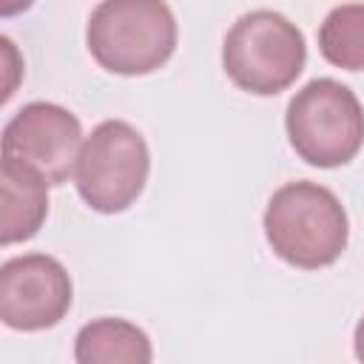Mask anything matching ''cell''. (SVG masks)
I'll return each instance as SVG.
<instances>
[{
  "label": "cell",
  "instance_id": "obj_4",
  "mask_svg": "<svg viewBox=\"0 0 364 364\" xmlns=\"http://www.w3.org/2000/svg\"><path fill=\"white\" fill-rule=\"evenodd\" d=\"M284 128L290 148L307 165L338 168L364 145V108L344 82L316 77L287 102Z\"/></svg>",
  "mask_w": 364,
  "mask_h": 364
},
{
  "label": "cell",
  "instance_id": "obj_2",
  "mask_svg": "<svg viewBox=\"0 0 364 364\" xmlns=\"http://www.w3.org/2000/svg\"><path fill=\"white\" fill-rule=\"evenodd\" d=\"M91 57L111 74L142 77L162 68L176 48V20L159 0H105L85 26Z\"/></svg>",
  "mask_w": 364,
  "mask_h": 364
},
{
  "label": "cell",
  "instance_id": "obj_5",
  "mask_svg": "<svg viewBox=\"0 0 364 364\" xmlns=\"http://www.w3.org/2000/svg\"><path fill=\"white\" fill-rule=\"evenodd\" d=\"M148 173L151 151L145 136L125 119H105L82 142L74 185L91 210L122 213L139 199Z\"/></svg>",
  "mask_w": 364,
  "mask_h": 364
},
{
  "label": "cell",
  "instance_id": "obj_10",
  "mask_svg": "<svg viewBox=\"0 0 364 364\" xmlns=\"http://www.w3.org/2000/svg\"><path fill=\"white\" fill-rule=\"evenodd\" d=\"M318 51L338 68L364 71V3L330 9L318 28Z\"/></svg>",
  "mask_w": 364,
  "mask_h": 364
},
{
  "label": "cell",
  "instance_id": "obj_6",
  "mask_svg": "<svg viewBox=\"0 0 364 364\" xmlns=\"http://www.w3.org/2000/svg\"><path fill=\"white\" fill-rule=\"evenodd\" d=\"M80 119L57 102H28L3 128V156L37 171L48 185L74 176L82 151Z\"/></svg>",
  "mask_w": 364,
  "mask_h": 364
},
{
  "label": "cell",
  "instance_id": "obj_11",
  "mask_svg": "<svg viewBox=\"0 0 364 364\" xmlns=\"http://www.w3.org/2000/svg\"><path fill=\"white\" fill-rule=\"evenodd\" d=\"M353 350H355V358L364 364V316H361L358 324H355V333H353Z\"/></svg>",
  "mask_w": 364,
  "mask_h": 364
},
{
  "label": "cell",
  "instance_id": "obj_1",
  "mask_svg": "<svg viewBox=\"0 0 364 364\" xmlns=\"http://www.w3.org/2000/svg\"><path fill=\"white\" fill-rule=\"evenodd\" d=\"M262 225L270 250L301 270L333 264L344 253L350 236L341 199L310 179H296L273 191Z\"/></svg>",
  "mask_w": 364,
  "mask_h": 364
},
{
  "label": "cell",
  "instance_id": "obj_3",
  "mask_svg": "<svg viewBox=\"0 0 364 364\" xmlns=\"http://www.w3.org/2000/svg\"><path fill=\"white\" fill-rule=\"evenodd\" d=\"M307 63V43L296 23L270 9L242 14L222 43L230 82L256 97H273L296 82Z\"/></svg>",
  "mask_w": 364,
  "mask_h": 364
},
{
  "label": "cell",
  "instance_id": "obj_8",
  "mask_svg": "<svg viewBox=\"0 0 364 364\" xmlns=\"http://www.w3.org/2000/svg\"><path fill=\"white\" fill-rule=\"evenodd\" d=\"M0 205V242L6 247L14 242H26L37 236L48 216V182L37 171L3 156Z\"/></svg>",
  "mask_w": 364,
  "mask_h": 364
},
{
  "label": "cell",
  "instance_id": "obj_7",
  "mask_svg": "<svg viewBox=\"0 0 364 364\" xmlns=\"http://www.w3.org/2000/svg\"><path fill=\"white\" fill-rule=\"evenodd\" d=\"M71 299V276L48 253L11 256L0 267V318L11 330L37 333L60 324Z\"/></svg>",
  "mask_w": 364,
  "mask_h": 364
},
{
  "label": "cell",
  "instance_id": "obj_9",
  "mask_svg": "<svg viewBox=\"0 0 364 364\" xmlns=\"http://www.w3.org/2000/svg\"><path fill=\"white\" fill-rule=\"evenodd\" d=\"M77 364H151L154 347L142 327L128 318L102 316L80 327L74 338Z\"/></svg>",
  "mask_w": 364,
  "mask_h": 364
}]
</instances>
